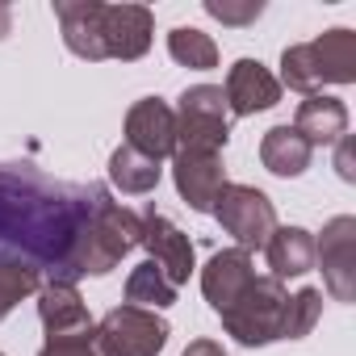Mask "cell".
I'll list each match as a JSON object with an SVG mask.
<instances>
[{
    "instance_id": "21",
    "label": "cell",
    "mask_w": 356,
    "mask_h": 356,
    "mask_svg": "<svg viewBox=\"0 0 356 356\" xmlns=\"http://www.w3.org/2000/svg\"><path fill=\"white\" fill-rule=\"evenodd\" d=\"M318 314H323V293H318L314 285L298 289L293 298H285V310H281V335H277V339H306V335L314 331Z\"/></svg>"
},
{
    "instance_id": "10",
    "label": "cell",
    "mask_w": 356,
    "mask_h": 356,
    "mask_svg": "<svg viewBox=\"0 0 356 356\" xmlns=\"http://www.w3.org/2000/svg\"><path fill=\"white\" fill-rule=\"evenodd\" d=\"M172 181L181 202L197 214H214V202L227 185V168L222 155H193V151H176L172 155Z\"/></svg>"
},
{
    "instance_id": "12",
    "label": "cell",
    "mask_w": 356,
    "mask_h": 356,
    "mask_svg": "<svg viewBox=\"0 0 356 356\" xmlns=\"http://www.w3.org/2000/svg\"><path fill=\"white\" fill-rule=\"evenodd\" d=\"M252 281H256V264H252V252H243V248L214 252L202 268V293L214 306V314H227Z\"/></svg>"
},
{
    "instance_id": "17",
    "label": "cell",
    "mask_w": 356,
    "mask_h": 356,
    "mask_svg": "<svg viewBox=\"0 0 356 356\" xmlns=\"http://www.w3.org/2000/svg\"><path fill=\"white\" fill-rule=\"evenodd\" d=\"M310 155L314 147L293 130V126H273L264 138H260V163L273 172V176H302L310 168Z\"/></svg>"
},
{
    "instance_id": "20",
    "label": "cell",
    "mask_w": 356,
    "mask_h": 356,
    "mask_svg": "<svg viewBox=\"0 0 356 356\" xmlns=\"http://www.w3.org/2000/svg\"><path fill=\"white\" fill-rule=\"evenodd\" d=\"M168 55L181 63V67H193V72L218 67V42L210 34H202L197 26H176L168 34Z\"/></svg>"
},
{
    "instance_id": "2",
    "label": "cell",
    "mask_w": 356,
    "mask_h": 356,
    "mask_svg": "<svg viewBox=\"0 0 356 356\" xmlns=\"http://www.w3.org/2000/svg\"><path fill=\"white\" fill-rule=\"evenodd\" d=\"M55 17L72 55L101 63H134L151 51L155 17L147 5H101V0H55Z\"/></svg>"
},
{
    "instance_id": "8",
    "label": "cell",
    "mask_w": 356,
    "mask_h": 356,
    "mask_svg": "<svg viewBox=\"0 0 356 356\" xmlns=\"http://www.w3.org/2000/svg\"><path fill=\"white\" fill-rule=\"evenodd\" d=\"M314 264H323L327 293L335 302H356V218L339 214L314 239Z\"/></svg>"
},
{
    "instance_id": "9",
    "label": "cell",
    "mask_w": 356,
    "mask_h": 356,
    "mask_svg": "<svg viewBox=\"0 0 356 356\" xmlns=\"http://www.w3.org/2000/svg\"><path fill=\"white\" fill-rule=\"evenodd\" d=\"M138 227H143L138 243L147 248L151 264H159L163 277H168L176 289H181V285L189 281V273L197 268V264H193V243H189V235L176 227L172 218H163L155 206H147V210L138 214Z\"/></svg>"
},
{
    "instance_id": "14",
    "label": "cell",
    "mask_w": 356,
    "mask_h": 356,
    "mask_svg": "<svg viewBox=\"0 0 356 356\" xmlns=\"http://www.w3.org/2000/svg\"><path fill=\"white\" fill-rule=\"evenodd\" d=\"M38 318H42V327H47V339L84 335V331L97 327V323L88 318V306H84V298L76 293V285H59V281H51V285L38 289Z\"/></svg>"
},
{
    "instance_id": "5",
    "label": "cell",
    "mask_w": 356,
    "mask_h": 356,
    "mask_svg": "<svg viewBox=\"0 0 356 356\" xmlns=\"http://www.w3.org/2000/svg\"><path fill=\"white\" fill-rule=\"evenodd\" d=\"M285 285L277 281V277H256L248 289H243V298L227 310V314H218L222 318V327H227V335H235L243 348H264V343H273L277 335H281V310H285Z\"/></svg>"
},
{
    "instance_id": "19",
    "label": "cell",
    "mask_w": 356,
    "mask_h": 356,
    "mask_svg": "<svg viewBox=\"0 0 356 356\" xmlns=\"http://www.w3.org/2000/svg\"><path fill=\"white\" fill-rule=\"evenodd\" d=\"M176 302V285L163 277L159 264L143 260L138 268H130L126 277V306H143V310H168Z\"/></svg>"
},
{
    "instance_id": "23",
    "label": "cell",
    "mask_w": 356,
    "mask_h": 356,
    "mask_svg": "<svg viewBox=\"0 0 356 356\" xmlns=\"http://www.w3.org/2000/svg\"><path fill=\"white\" fill-rule=\"evenodd\" d=\"M206 13L218 17L222 26H252L264 13V5L260 0H243V5H235V0H206Z\"/></svg>"
},
{
    "instance_id": "3",
    "label": "cell",
    "mask_w": 356,
    "mask_h": 356,
    "mask_svg": "<svg viewBox=\"0 0 356 356\" xmlns=\"http://www.w3.org/2000/svg\"><path fill=\"white\" fill-rule=\"evenodd\" d=\"M356 80V34L335 26V30H323L314 42H298V47H285L281 55V88H293V92H323L327 84H352Z\"/></svg>"
},
{
    "instance_id": "4",
    "label": "cell",
    "mask_w": 356,
    "mask_h": 356,
    "mask_svg": "<svg viewBox=\"0 0 356 356\" xmlns=\"http://www.w3.org/2000/svg\"><path fill=\"white\" fill-rule=\"evenodd\" d=\"M176 151L222 155L231 138V109L218 84H193L176 101Z\"/></svg>"
},
{
    "instance_id": "7",
    "label": "cell",
    "mask_w": 356,
    "mask_h": 356,
    "mask_svg": "<svg viewBox=\"0 0 356 356\" xmlns=\"http://www.w3.org/2000/svg\"><path fill=\"white\" fill-rule=\"evenodd\" d=\"M214 218L222 222V231L243 248V252H256L268 243V235L277 231V206L268 202L264 189L256 185H222L218 202H214Z\"/></svg>"
},
{
    "instance_id": "15",
    "label": "cell",
    "mask_w": 356,
    "mask_h": 356,
    "mask_svg": "<svg viewBox=\"0 0 356 356\" xmlns=\"http://www.w3.org/2000/svg\"><path fill=\"white\" fill-rule=\"evenodd\" d=\"M293 130L310 143V147H327V143H339L348 134V105L339 97H327V92H314L298 105V118H293Z\"/></svg>"
},
{
    "instance_id": "6",
    "label": "cell",
    "mask_w": 356,
    "mask_h": 356,
    "mask_svg": "<svg viewBox=\"0 0 356 356\" xmlns=\"http://www.w3.org/2000/svg\"><path fill=\"white\" fill-rule=\"evenodd\" d=\"M168 335H172L168 318L143 306H113L92 331L101 356H159Z\"/></svg>"
},
{
    "instance_id": "16",
    "label": "cell",
    "mask_w": 356,
    "mask_h": 356,
    "mask_svg": "<svg viewBox=\"0 0 356 356\" xmlns=\"http://www.w3.org/2000/svg\"><path fill=\"white\" fill-rule=\"evenodd\" d=\"M268 252V277L285 281V277H306L314 268V235L306 227H277L264 243Z\"/></svg>"
},
{
    "instance_id": "25",
    "label": "cell",
    "mask_w": 356,
    "mask_h": 356,
    "mask_svg": "<svg viewBox=\"0 0 356 356\" xmlns=\"http://www.w3.org/2000/svg\"><path fill=\"white\" fill-rule=\"evenodd\" d=\"M352 163H356V143L343 134V138H339V151H335V168H339L343 181H356V168H352Z\"/></svg>"
},
{
    "instance_id": "1",
    "label": "cell",
    "mask_w": 356,
    "mask_h": 356,
    "mask_svg": "<svg viewBox=\"0 0 356 356\" xmlns=\"http://www.w3.org/2000/svg\"><path fill=\"white\" fill-rule=\"evenodd\" d=\"M138 235V214L105 185H67L30 163H0V256L30 264L42 285L113 273Z\"/></svg>"
},
{
    "instance_id": "26",
    "label": "cell",
    "mask_w": 356,
    "mask_h": 356,
    "mask_svg": "<svg viewBox=\"0 0 356 356\" xmlns=\"http://www.w3.org/2000/svg\"><path fill=\"white\" fill-rule=\"evenodd\" d=\"M181 356H227V352H222V343H214V339H193Z\"/></svg>"
},
{
    "instance_id": "13",
    "label": "cell",
    "mask_w": 356,
    "mask_h": 356,
    "mask_svg": "<svg viewBox=\"0 0 356 356\" xmlns=\"http://www.w3.org/2000/svg\"><path fill=\"white\" fill-rule=\"evenodd\" d=\"M222 97H227V109L235 118H252V113H264V109H273L281 101V84L260 59H239L227 72Z\"/></svg>"
},
{
    "instance_id": "18",
    "label": "cell",
    "mask_w": 356,
    "mask_h": 356,
    "mask_svg": "<svg viewBox=\"0 0 356 356\" xmlns=\"http://www.w3.org/2000/svg\"><path fill=\"white\" fill-rule=\"evenodd\" d=\"M159 176H163L159 159H151V155H143V151H134V147H126V143L109 155V181H113V189H122V193H130V197L151 193V189L159 185Z\"/></svg>"
},
{
    "instance_id": "24",
    "label": "cell",
    "mask_w": 356,
    "mask_h": 356,
    "mask_svg": "<svg viewBox=\"0 0 356 356\" xmlns=\"http://www.w3.org/2000/svg\"><path fill=\"white\" fill-rule=\"evenodd\" d=\"M92 331H97V327H92ZM92 331H84V335H59V339H47V343L38 348V356H101V352H97Z\"/></svg>"
},
{
    "instance_id": "27",
    "label": "cell",
    "mask_w": 356,
    "mask_h": 356,
    "mask_svg": "<svg viewBox=\"0 0 356 356\" xmlns=\"http://www.w3.org/2000/svg\"><path fill=\"white\" fill-rule=\"evenodd\" d=\"M9 26H13V13H9V5H0V38L9 34Z\"/></svg>"
},
{
    "instance_id": "28",
    "label": "cell",
    "mask_w": 356,
    "mask_h": 356,
    "mask_svg": "<svg viewBox=\"0 0 356 356\" xmlns=\"http://www.w3.org/2000/svg\"><path fill=\"white\" fill-rule=\"evenodd\" d=\"M0 356H5V352H0Z\"/></svg>"
},
{
    "instance_id": "11",
    "label": "cell",
    "mask_w": 356,
    "mask_h": 356,
    "mask_svg": "<svg viewBox=\"0 0 356 356\" xmlns=\"http://www.w3.org/2000/svg\"><path fill=\"white\" fill-rule=\"evenodd\" d=\"M126 147H134L151 159L176 155V113H172V105L159 101V97L134 101L130 113H126Z\"/></svg>"
},
{
    "instance_id": "22",
    "label": "cell",
    "mask_w": 356,
    "mask_h": 356,
    "mask_svg": "<svg viewBox=\"0 0 356 356\" xmlns=\"http://www.w3.org/2000/svg\"><path fill=\"white\" fill-rule=\"evenodd\" d=\"M38 289H42V277H38L30 264L0 256V323L13 314V306H17V302H26V298H30V293H38Z\"/></svg>"
}]
</instances>
